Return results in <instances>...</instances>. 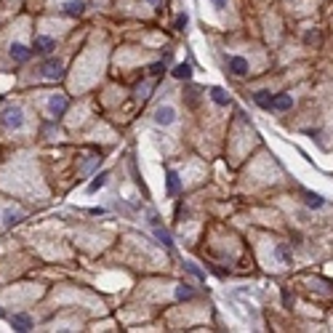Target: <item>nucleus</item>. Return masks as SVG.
I'll return each mask as SVG.
<instances>
[{
  "label": "nucleus",
  "instance_id": "nucleus-3",
  "mask_svg": "<svg viewBox=\"0 0 333 333\" xmlns=\"http://www.w3.org/2000/svg\"><path fill=\"white\" fill-rule=\"evenodd\" d=\"M155 123L158 125H173L176 123V110L173 107H158V112H155Z\"/></svg>",
  "mask_w": 333,
  "mask_h": 333
},
{
  "label": "nucleus",
  "instance_id": "nucleus-10",
  "mask_svg": "<svg viewBox=\"0 0 333 333\" xmlns=\"http://www.w3.org/2000/svg\"><path fill=\"white\" fill-rule=\"evenodd\" d=\"M152 229H155V237L160 240V245H165V248H173V237H171V232L165 229V227H160V221L158 224H152Z\"/></svg>",
  "mask_w": 333,
  "mask_h": 333
},
{
  "label": "nucleus",
  "instance_id": "nucleus-2",
  "mask_svg": "<svg viewBox=\"0 0 333 333\" xmlns=\"http://www.w3.org/2000/svg\"><path fill=\"white\" fill-rule=\"evenodd\" d=\"M40 72H43L45 80H59V78L64 75V64L59 62V59H45L43 67H40Z\"/></svg>",
  "mask_w": 333,
  "mask_h": 333
},
{
  "label": "nucleus",
  "instance_id": "nucleus-24",
  "mask_svg": "<svg viewBox=\"0 0 333 333\" xmlns=\"http://www.w3.org/2000/svg\"><path fill=\"white\" fill-rule=\"evenodd\" d=\"M163 72H165V64H163V62H158V64L149 67V75H163Z\"/></svg>",
  "mask_w": 333,
  "mask_h": 333
},
{
  "label": "nucleus",
  "instance_id": "nucleus-1",
  "mask_svg": "<svg viewBox=\"0 0 333 333\" xmlns=\"http://www.w3.org/2000/svg\"><path fill=\"white\" fill-rule=\"evenodd\" d=\"M0 120H3V125H6V128L19 131L21 125H24V112H21L19 107H6V110L0 112Z\"/></svg>",
  "mask_w": 333,
  "mask_h": 333
},
{
  "label": "nucleus",
  "instance_id": "nucleus-7",
  "mask_svg": "<svg viewBox=\"0 0 333 333\" xmlns=\"http://www.w3.org/2000/svg\"><path fill=\"white\" fill-rule=\"evenodd\" d=\"M229 72H232L235 78L248 75V59H243V56H232V59H229Z\"/></svg>",
  "mask_w": 333,
  "mask_h": 333
},
{
  "label": "nucleus",
  "instance_id": "nucleus-19",
  "mask_svg": "<svg viewBox=\"0 0 333 333\" xmlns=\"http://www.w3.org/2000/svg\"><path fill=\"white\" fill-rule=\"evenodd\" d=\"M192 296H195L192 285H187V283L176 285V299H179V301H187V299H192Z\"/></svg>",
  "mask_w": 333,
  "mask_h": 333
},
{
  "label": "nucleus",
  "instance_id": "nucleus-16",
  "mask_svg": "<svg viewBox=\"0 0 333 333\" xmlns=\"http://www.w3.org/2000/svg\"><path fill=\"white\" fill-rule=\"evenodd\" d=\"M173 78L176 80H192V64H176L173 67Z\"/></svg>",
  "mask_w": 333,
  "mask_h": 333
},
{
  "label": "nucleus",
  "instance_id": "nucleus-4",
  "mask_svg": "<svg viewBox=\"0 0 333 333\" xmlns=\"http://www.w3.org/2000/svg\"><path fill=\"white\" fill-rule=\"evenodd\" d=\"M8 54H11V59H14V62H19V64L30 62V56H32V51L27 48L24 43H14V45L8 48Z\"/></svg>",
  "mask_w": 333,
  "mask_h": 333
},
{
  "label": "nucleus",
  "instance_id": "nucleus-21",
  "mask_svg": "<svg viewBox=\"0 0 333 333\" xmlns=\"http://www.w3.org/2000/svg\"><path fill=\"white\" fill-rule=\"evenodd\" d=\"M184 269L189 272V275H195L197 280H206V272H203V269H200L197 264H192V261H184Z\"/></svg>",
  "mask_w": 333,
  "mask_h": 333
},
{
  "label": "nucleus",
  "instance_id": "nucleus-14",
  "mask_svg": "<svg viewBox=\"0 0 333 333\" xmlns=\"http://www.w3.org/2000/svg\"><path fill=\"white\" fill-rule=\"evenodd\" d=\"M272 99H275V96H272L269 91H256L253 93V101L261 107V110H272Z\"/></svg>",
  "mask_w": 333,
  "mask_h": 333
},
{
  "label": "nucleus",
  "instance_id": "nucleus-17",
  "mask_svg": "<svg viewBox=\"0 0 333 333\" xmlns=\"http://www.w3.org/2000/svg\"><path fill=\"white\" fill-rule=\"evenodd\" d=\"M211 99L216 101L219 107H227V104H229V96H227V91H224V88H219V86H213V88H211Z\"/></svg>",
  "mask_w": 333,
  "mask_h": 333
},
{
  "label": "nucleus",
  "instance_id": "nucleus-27",
  "mask_svg": "<svg viewBox=\"0 0 333 333\" xmlns=\"http://www.w3.org/2000/svg\"><path fill=\"white\" fill-rule=\"evenodd\" d=\"M149 3H155V6H160V3H163V0H149Z\"/></svg>",
  "mask_w": 333,
  "mask_h": 333
},
{
  "label": "nucleus",
  "instance_id": "nucleus-22",
  "mask_svg": "<svg viewBox=\"0 0 333 333\" xmlns=\"http://www.w3.org/2000/svg\"><path fill=\"white\" fill-rule=\"evenodd\" d=\"M187 24H189V16H187V11H182V14L176 16V24H173V27L179 30V32H184V30H187Z\"/></svg>",
  "mask_w": 333,
  "mask_h": 333
},
{
  "label": "nucleus",
  "instance_id": "nucleus-20",
  "mask_svg": "<svg viewBox=\"0 0 333 333\" xmlns=\"http://www.w3.org/2000/svg\"><path fill=\"white\" fill-rule=\"evenodd\" d=\"M19 221H21V213H19V211H11V208H8V211L3 213V224H6V227H14V224H19Z\"/></svg>",
  "mask_w": 333,
  "mask_h": 333
},
{
  "label": "nucleus",
  "instance_id": "nucleus-9",
  "mask_svg": "<svg viewBox=\"0 0 333 333\" xmlns=\"http://www.w3.org/2000/svg\"><path fill=\"white\" fill-rule=\"evenodd\" d=\"M83 11H86V3H83V0H67V3L62 6L64 16H80Z\"/></svg>",
  "mask_w": 333,
  "mask_h": 333
},
{
  "label": "nucleus",
  "instance_id": "nucleus-13",
  "mask_svg": "<svg viewBox=\"0 0 333 333\" xmlns=\"http://www.w3.org/2000/svg\"><path fill=\"white\" fill-rule=\"evenodd\" d=\"M275 256L283 261V264H293V251L288 248V243H277V248H275Z\"/></svg>",
  "mask_w": 333,
  "mask_h": 333
},
{
  "label": "nucleus",
  "instance_id": "nucleus-8",
  "mask_svg": "<svg viewBox=\"0 0 333 333\" xmlns=\"http://www.w3.org/2000/svg\"><path fill=\"white\" fill-rule=\"evenodd\" d=\"M11 328L19 330V333L32 330V320H30V315H14V317H11Z\"/></svg>",
  "mask_w": 333,
  "mask_h": 333
},
{
  "label": "nucleus",
  "instance_id": "nucleus-5",
  "mask_svg": "<svg viewBox=\"0 0 333 333\" xmlns=\"http://www.w3.org/2000/svg\"><path fill=\"white\" fill-rule=\"evenodd\" d=\"M67 96L64 93H54L51 96V101H48V107H51V112H54V117H62L64 112H67Z\"/></svg>",
  "mask_w": 333,
  "mask_h": 333
},
{
  "label": "nucleus",
  "instance_id": "nucleus-12",
  "mask_svg": "<svg viewBox=\"0 0 333 333\" xmlns=\"http://www.w3.org/2000/svg\"><path fill=\"white\" fill-rule=\"evenodd\" d=\"M165 179H168V195H179L182 192V179H179V173H176L173 168H168Z\"/></svg>",
  "mask_w": 333,
  "mask_h": 333
},
{
  "label": "nucleus",
  "instance_id": "nucleus-23",
  "mask_svg": "<svg viewBox=\"0 0 333 333\" xmlns=\"http://www.w3.org/2000/svg\"><path fill=\"white\" fill-rule=\"evenodd\" d=\"M304 43H320V35H317L315 30H309V32L304 35Z\"/></svg>",
  "mask_w": 333,
  "mask_h": 333
},
{
  "label": "nucleus",
  "instance_id": "nucleus-18",
  "mask_svg": "<svg viewBox=\"0 0 333 333\" xmlns=\"http://www.w3.org/2000/svg\"><path fill=\"white\" fill-rule=\"evenodd\" d=\"M107 179H110V173H107V171H101L99 176H96V179H93L91 184H88V195H93V192H99V189L107 184Z\"/></svg>",
  "mask_w": 333,
  "mask_h": 333
},
{
  "label": "nucleus",
  "instance_id": "nucleus-6",
  "mask_svg": "<svg viewBox=\"0 0 333 333\" xmlns=\"http://www.w3.org/2000/svg\"><path fill=\"white\" fill-rule=\"evenodd\" d=\"M32 48H35V54H51L56 48V40L54 38H45V35H38Z\"/></svg>",
  "mask_w": 333,
  "mask_h": 333
},
{
  "label": "nucleus",
  "instance_id": "nucleus-15",
  "mask_svg": "<svg viewBox=\"0 0 333 333\" xmlns=\"http://www.w3.org/2000/svg\"><path fill=\"white\" fill-rule=\"evenodd\" d=\"M304 203L312 208V211H317V208H323V206H325V197H323V195H317V192H304Z\"/></svg>",
  "mask_w": 333,
  "mask_h": 333
},
{
  "label": "nucleus",
  "instance_id": "nucleus-25",
  "mask_svg": "<svg viewBox=\"0 0 333 333\" xmlns=\"http://www.w3.org/2000/svg\"><path fill=\"white\" fill-rule=\"evenodd\" d=\"M99 160H101V158H91V160H88L86 165H83V171H93V165H96Z\"/></svg>",
  "mask_w": 333,
  "mask_h": 333
},
{
  "label": "nucleus",
  "instance_id": "nucleus-26",
  "mask_svg": "<svg viewBox=\"0 0 333 333\" xmlns=\"http://www.w3.org/2000/svg\"><path fill=\"white\" fill-rule=\"evenodd\" d=\"M213 6H216V8H227V0H213Z\"/></svg>",
  "mask_w": 333,
  "mask_h": 333
},
{
  "label": "nucleus",
  "instance_id": "nucleus-28",
  "mask_svg": "<svg viewBox=\"0 0 333 333\" xmlns=\"http://www.w3.org/2000/svg\"><path fill=\"white\" fill-rule=\"evenodd\" d=\"M0 317H3V309H0Z\"/></svg>",
  "mask_w": 333,
  "mask_h": 333
},
{
  "label": "nucleus",
  "instance_id": "nucleus-11",
  "mask_svg": "<svg viewBox=\"0 0 333 333\" xmlns=\"http://www.w3.org/2000/svg\"><path fill=\"white\" fill-rule=\"evenodd\" d=\"M291 107H293L291 93H277V96L272 99V110H280V112H285V110H291Z\"/></svg>",
  "mask_w": 333,
  "mask_h": 333
}]
</instances>
